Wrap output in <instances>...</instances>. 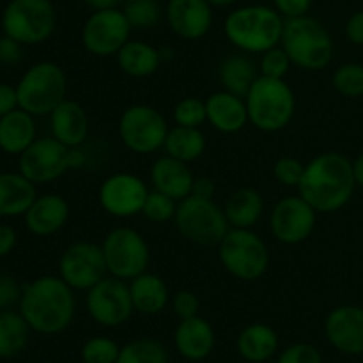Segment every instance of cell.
Returning a JSON list of instances; mask_svg holds the SVG:
<instances>
[{
    "label": "cell",
    "mask_w": 363,
    "mask_h": 363,
    "mask_svg": "<svg viewBox=\"0 0 363 363\" xmlns=\"http://www.w3.org/2000/svg\"><path fill=\"white\" fill-rule=\"evenodd\" d=\"M135 312L144 315L162 314L170 303V291L165 280L156 273L144 272L128 282Z\"/></svg>",
    "instance_id": "d4e9b609"
},
{
    "label": "cell",
    "mask_w": 363,
    "mask_h": 363,
    "mask_svg": "<svg viewBox=\"0 0 363 363\" xmlns=\"http://www.w3.org/2000/svg\"><path fill=\"white\" fill-rule=\"evenodd\" d=\"M87 156L82 151V147H71L69 149V170H78L85 165Z\"/></svg>",
    "instance_id": "f5cc1de1"
},
{
    "label": "cell",
    "mask_w": 363,
    "mask_h": 363,
    "mask_svg": "<svg viewBox=\"0 0 363 363\" xmlns=\"http://www.w3.org/2000/svg\"><path fill=\"white\" fill-rule=\"evenodd\" d=\"M213 7H230L234 4H238L240 0H208Z\"/></svg>",
    "instance_id": "9f6ffc18"
},
{
    "label": "cell",
    "mask_w": 363,
    "mask_h": 363,
    "mask_svg": "<svg viewBox=\"0 0 363 363\" xmlns=\"http://www.w3.org/2000/svg\"><path fill=\"white\" fill-rule=\"evenodd\" d=\"M2 32L23 46L43 45L57 27L52 0H9L0 18Z\"/></svg>",
    "instance_id": "ba28073f"
},
{
    "label": "cell",
    "mask_w": 363,
    "mask_h": 363,
    "mask_svg": "<svg viewBox=\"0 0 363 363\" xmlns=\"http://www.w3.org/2000/svg\"><path fill=\"white\" fill-rule=\"evenodd\" d=\"M85 308L96 325L117 328L130 321L135 312L130 286L126 280L106 275L96 286L85 291Z\"/></svg>",
    "instance_id": "7c38bea8"
},
{
    "label": "cell",
    "mask_w": 363,
    "mask_h": 363,
    "mask_svg": "<svg viewBox=\"0 0 363 363\" xmlns=\"http://www.w3.org/2000/svg\"><path fill=\"white\" fill-rule=\"evenodd\" d=\"M170 307H172L174 314L179 319H188L199 315V308H201V301H199L197 294L194 291H177L172 298H170Z\"/></svg>",
    "instance_id": "7bdbcfd3"
},
{
    "label": "cell",
    "mask_w": 363,
    "mask_h": 363,
    "mask_svg": "<svg viewBox=\"0 0 363 363\" xmlns=\"http://www.w3.org/2000/svg\"><path fill=\"white\" fill-rule=\"evenodd\" d=\"M357 186L353 162L339 151H326L305 163L298 194L318 213L332 215L350 204Z\"/></svg>",
    "instance_id": "6da1fadb"
},
{
    "label": "cell",
    "mask_w": 363,
    "mask_h": 363,
    "mask_svg": "<svg viewBox=\"0 0 363 363\" xmlns=\"http://www.w3.org/2000/svg\"><path fill=\"white\" fill-rule=\"evenodd\" d=\"M286 18L273 6L250 4L240 6L227 14L223 34L238 52L261 55L266 50L280 45Z\"/></svg>",
    "instance_id": "3957f363"
},
{
    "label": "cell",
    "mask_w": 363,
    "mask_h": 363,
    "mask_svg": "<svg viewBox=\"0 0 363 363\" xmlns=\"http://www.w3.org/2000/svg\"><path fill=\"white\" fill-rule=\"evenodd\" d=\"M305 172V163L294 156H282L273 163V177L279 184L287 188H298Z\"/></svg>",
    "instance_id": "60d3db41"
},
{
    "label": "cell",
    "mask_w": 363,
    "mask_h": 363,
    "mask_svg": "<svg viewBox=\"0 0 363 363\" xmlns=\"http://www.w3.org/2000/svg\"><path fill=\"white\" fill-rule=\"evenodd\" d=\"M216 184L211 177L208 176H195L194 188H191V195L201 199H215Z\"/></svg>",
    "instance_id": "f907efd6"
},
{
    "label": "cell",
    "mask_w": 363,
    "mask_h": 363,
    "mask_svg": "<svg viewBox=\"0 0 363 363\" xmlns=\"http://www.w3.org/2000/svg\"><path fill=\"white\" fill-rule=\"evenodd\" d=\"M332 85L340 96L358 99L363 96V64L344 62L333 71Z\"/></svg>",
    "instance_id": "d590c367"
},
{
    "label": "cell",
    "mask_w": 363,
    "mask_h": 363,
    "mask_svg": "<svg viewBox=\"0 0 363 363\" xmlns=\"http://www.w3.org/2000/svg\"><path fill=\"white\" fill-rule=\"evenodd\" d=\"M20 108L34 117H48L67 98V74L53 60L32 64L16 84Z\"/></svg>",
    "instance_id": "8992f818"
},
{
    "label": "cell",
    "mask_w": 363,
    "mask_h": 363,
    "mask_svg": "<svg viewBox=\"0 0 363 363\" xmlns=\"http://www.w3.org/2000/svg\"><path fill=\"white\" fill-rule=\"evenodd\" d=\"M71 216L69 202L59 194H43L35 197L23 215L25 227L38 238H50L66 227Z\"/></svg>",
    "instance_id": "ffe728a7"
},
{
    "label": "cell",
    "mask_w": 363,
    "mask_h": 363,
    "mask_svg": "<svg viewBox=\"0 0 363 363\" xmlns=\"http://www.w3.org/2000/svg\"><path fill=\"white\" fill-rule=\"evenodd\" d=\"M23 48L21 43L4 34L0 38V66H16L23 59Z\"/></svg>",
    "instance_id": "f6af8a7d"
},
{
    "label": "cell",
    "mask_w": 363,
    "mask_h": 363,
    "mask_svg": "<svg viewBox=\"0 0 363 363\" xmlns=\"http://www.w3.org/2000/svg\"><path fill=\"white\" fill-rule=\"evenodd\" d=\"M85 6L91 7L92 11L99 9H113V7H121L124 4V0H82Z\"/></svg>",
    "instance_id": "816d5d0a"
},
{
    "label": "cell",
    "mask_w": 363,
    "mask_h": 363,
    "mask_svg": "<svg viewBox=\"0 0 363 363\" xmlns=\"http://www.w3.org/2000/svg\"><path fill=\"white\" fill-rule=\"evenodd\" d=\"M266 202L259 190L250 186L238 188L227 197L223 213L234 229H254L264 215Z\"/></svg>",
    "instance_id": "4316f807"
},
{
    "label": "cell",
    "mask_w": 363,
    "mask_h": 363,
    "mask_svg": "<svg viewBox=\"0 0 363 363\" xmlns=\"http://www.w3.org/2000/svg\"><path fill=\"white\" fill-rule=\"evenodd\" d=\"M131 30L121 7L92 11L82 27V45L94 57H116L130 41Z\"/></svg>",
    "instance_id": "4fadbf2b"
},
{
    "label": "cell",
    "mask_w": 363,
    "mask_h": 363,
    "mask_svg": "<svg viewBox=\"0 0 363 363\" xmlns=\"http://www.w3.org/2000/svg\"><path fill=\"white\" fill-rule=\"evenodd\" d=\"M248 121L264 133L286 130L296 113V94L286 80L261 77L245 96Z\"/></svg>",
    "instance_id": "5b68a950"
},
{
    "label": "cell",
    "mask_w": 363,
    "mask_h": 363,
    "mask_svg": "<svg viewBox=\"0 0 363 363\" xmlns=\"http://www.w3.org/2000/svg\"><path fill=\"white\" fill-rule=\"evenodd\" d=\"M215 330L208 319L201 315L179 319V325L174 332V346L188 362L206 360L215 350Z\"/></svg>",
    "instance_id": "7402d4cb"
},
{
    "label": "cell",
    "mask_w": 363,
    "mask_h": 363,
    "mask_svg": "<svg viewBox=\"0 0 363 363\" xmlns=\"http://www.w3.org/2000/svg\"><path fill=\"white\" fill-rule=\"evenodd\" d=\"M21 293H23V286H20L13 275L0 273V311H9L20 305Z\"/></svg>",
    "instance_id": "ee69618b"
},
{
    "label": "cell",
    "mask_w": 363,
    "mask_h": 363,
    "mask_svg": "<svg viewBox=\"0 0 363 363\" xmlns=\"http://www.w3.org/2000/svg\"><path fill=\"white\" fill-rule=\"evenodd\" d=\"M172 121L176 126L184 128H201L202 124L208 123V110H206V99L188 98L179 99L172 110Z\"/></svg>",
    "instance_id": "8d00e7d4"
},
{
    "label": "cell",
    "mask_w": 363,
    "mask_h": 363,
    "mask_svg": "<svg viewBox=\"0 0 363 363\" xmlns=\"http://www.w3.org/2000/svg\"><path fill=\"white\" fill-rule=\"evenodd\" d=\"M259 74L268 78H277V80H286L287 73L293 67L289 55L280 45L266 50L264 53L259 55Z\"/></svg>",
    "instance_id": "f35d334b"
},
{
    "label": "cell",
    "mask_w": 363,
    "mask_h": 363,
    "mask_svg": "<svg viewBox=\"0 0 363 363\" xmlns=\"http://www.w3.org/2000/svg\"><path fill=\"white\" fill-rule=\"evenodd\" d=\"M160 57H162V62L172 60L174 59V48H169V46H162V48H160Z\"/></svg>",
    "instance_id": "11a10c76"
},
{
    "label": "cell",
    "mask_w": 363,
    "mask_h": 363,
    "mask_svg": "<svg viewBox=\"0 0 363 363\" xmlns=\"http://www.w3.org/2000/svg\"><path fill=\"white\" fill-rule=\"evenodd\" d=\"M38 138L35 117L16 108L0 117V151L9 156H20Z\"/></svg>",
    "instance_id": "83f0119b"
},
{
    "label": "cell",
    "mask_w": 363,
    "mask_h": 363,
    "mask_svg": "<svg viewBox=\"0 0 363 363\" xmlns=\"http://www.w3.org/2000/svg\"><path fill=\"white\" fill-rule=\"evenodd\" d=\"M116 363H169V353L160 340L144 337L121 347Z\"/></svg>",
    "instance_id": "836d02e7"
},
{
    "label": "cell",
    "mask_w": 363,
    "mask_h": 363,
    "mask_svg": "<svg viewBox=\"0 0 363 363\" xmlns=\"http://www.w3.org/2000/svg\"><path fill=\"white\" fill-rule=\"evenodd\" d=\"M346 39L354 46H363V9L351 14L344 27Z\"/></svg>",
    "instance_id": "7dc6e473"
},
{
    "label": "cell",
    "mask_w": 363,
    "mask_h": 363,
    "mask_svg": "<svg viewBox=\"0 0 363 363\" xmlns=\"http://www.w3.org/2000/svg\"><path fill=\"white\" fill-rule=\"evenodd\" d=\"M218 259L223 269L241 282H255L269 268L268 245L254 229L230 227L218 243Z\"/></svg>",
    "instance_id": "52a82bcc"
},
{
    "label": "cell",
    "mask_w": 363,
    "mask_h": 363,
    "mask_svg": "<svg viewBox=\"0 0 363 363\" xmlns=\"http://www.w3.org/2000/svg\"><path fill=\"white\" fill-rule=\"evenodd\" d=\"M18 307L32 332L57 335L73 323L77 296L59 275H41L25 284Z\"/></svg>",
    "instance_id": "7a4b0ae2"
},
{
    "label": "cell",
    "mask_w": 363,
    "mask_h": 363,
    "mask_svg": "<svg viewBox=\"0 0 363 363\" xmlns=\"http://www.w3.org/2000/svg\"><path fill=\"white\" fill-rule=\"evenodd\" d=\"M257 78L259 66L248 53L238 52L220 60L218 80L223 91L245 98Z\"/></svg>",
    "instance_id": "f1b7e54d"
},
{
    "label": "cell",
    "mask_w": 363,
    "mask_h": 363,
    "mask_svg": "<svg viewBox=\"0 0 363 363\" xmlns=\"http://www.w3.org/2000/svg\"><path fill=\"white\" fill-rule=\"evenodd\" d=\"M174 225L184 240L202 247L218 245L230 229L223 208L216 204L215 199H201L195 195L177 202Z\"/></svg>",
    "instance_id": "9c48e42d"
},
{
    "label": "cell",
    "mask_w": 363,
    "mask_h": 363,
    "mask_svg": "<svg viewBox=\"0 0 363 363\" xmlns=\"http://www.w3.org/2000/svg\"><path fill=\"white\" fill-rule=\"evenodd\" d=\"M165 20L177 38L199 41L211 30L213 6L208 0H169Z\"/></svg>",
    "instance_id": "ac0fdd59"
},
{
    "label": "cell",
    "mask_w": 363,
    "mask_h": 363,
    "mask_svg": "<svg viewBox=\"0 0 363 363\" xmlns=\"http://www.w3.org/2000/svg\"><path fill=\"white\" fill-rule=\"evenodd\" d=\"M206 147H208V140L201 128H184L174 124L165 138L163 151L165 155L190 165L204 155Z\"/></svg>",
    "instance_id": "1f68e13d"
},
{
    "label": "cell",
    "mask_w": 363,
    "mask_h": 363,
    "mask_svg": "<svg viewBox=\"0 0 363 363\" xmlns=\"http://www.w3.org/2000/svg\"><path fill=\"white\" fill-rule=\"evenodd\" d=\"M101 248L108 275L130 282L131 279L147 272L151 248L145 238L133 227H113L103 238Z\"/></svg>",
    "instance_id": "8fae6325"
},
{
    "label": "cell",
    "mask_w": 363,
    "mask_h": 363,
    "mask_svg": "<svg viewBox=\"0 0 363 363\" xmlns=\"http://www.w3.org/2000/svg\"><path fill=\"white\" fill-rule=\"evenodd\" d=\"M238 353L250 363H264L275 357L279 350V335L264 323H252L241 330L236 340Z\"/></svg>",
    "instance_id": "4dcf8cb0"
},
{
    "label": "cell",
    "mask_w": 363,
    "mask_h": 363,
    "mask_svg": "<svg viewBox=\"0 0 363 363\" xmlns=\"http://www.w3.org/2000/svg\"><path fill=\"white\" fill-rule=\"evenodd\" d=\"M273 7L282 14L286 20L308 14L312 7V0H272Z\"/></svg>",
    "instance_id": "bcb514c9"
},
{
    "label": "cell",
    "mask_w": 363,
    "mask_h": 363,
    "mask_svg": "<svg viewBox=\"0 0 363 363\" xmlns=\"http://www.w3.org/2000/svg\"><path fill=\"white\" fill-rule=\"evenodd\" d=\"M149 181H151L152 190L162 191L167 197L181 202L191 195L195 176L188 163L163 155L152 162L151 170H149Z\"/></svg>",
    "instance_id": "44dd1931"
},
{
    "label": "cell",
    "mask_w": 363,
    "mask_h": 363,
    "mask_svg": "<svg viewBox=\"0 0 363 363\" xmlns=\"http://www.w3.org/2000/svg\"><path fill=\"white\" fill-rule=\"evenodd\" d=\"M121 9L133 30H149L156 27L165 14L158 0H124Z\"/></svg>",
    "instance_id": "e575fe53"
},
{
    "label": "cell",
    "mask_w": 363,
    "mask_h": 363,
    "mask_svg": "<svg viewBox=\"0 0 363 363\" xmlns=\"http://www.w3.org/2000/svg\"><path fill=\"white\" fill-rule=\"evenodd\" d=\"M16 108H20L16 85L2 84V82H0V117L7 116V113L13 112V110Z\"/></svg>",
    "instance_id": "c3c4849f"
},
{
    "label": "cell",
    "mask_w": 363,
    "mask_h": 363,
    "mask_svg": "<svg viewBox=\"0 0 363 363\" xmlns=\"http://www.w3.org/2000/svg\"><path fill=\"white\" fill-rule=\"evenodd\" d=\"M18 243V234L9 223H0V259L7 257Z\"/></svg>",
    "instance_id": "681fc988"
},
{
    "label": "cell",
    "mask_w": 363,
    "mask_h": 363,
    "mask_svg": "<svg viewBox=\"0 0 363 363\" xmlns=\"http://www.w3.org/2000/svg\"><path fill=\"white\" fill-rule=\"evenodd\" d=\"M169 130L165 116L145 103H135L124 108L117 123L119 140L135 155H152L163 149Z\"/></svg>",
    "instance_id": "30bf717a"
},
{
    "label": "cell",
    "mask_w": 363,
    "mask_h": 363,
    "mask_svg": "<svg viewBox=\"0 0 363 363\" xmlns=\"http://www.w3.org/2000/svg\"><path fill=\"white\" fill-rule=\"evenodd\" d=\"M176 211L177 202L174 199L167 197L162 191H156L151 188L144 202V208H142V216L152 223H167L170 220L174 222Z\"/></svg>",
    "instance_id": "74e56055"
},
{
    "label": "cell",
    "mask_w": 363,
    "mask_h": 363,
    "mask_svg": "<svg viewBox=\"0 0 363 363\" xmlns=\"http://www.w3.org/2000/svg\"><path fill=\"white\" fill-rule=\"evenodd\" d=\"M50 119V131L60 144L66 147H82L89 138V116L84 106L73 99H64L59 106H55Z\"/></svg>",
    "instance_id": "603a6c76"
},
{
    "label": "cell",
    "mask_w": 363,
    "mask_h": 363,
    "mask_svg": "<svg viewBox=\"0 0 363 363\" xmlns=\"http://www.w3.org/2000/svg\"><path fill=\"white\" fill-rule=\"evenodd\" d=\"M319 213L298 195H289L277 202L269 213V230L282 245H300L312 236Z\"/></svg>",
    "instance_id": "e0dca14e"
},
{
    "label": "cell",
    "mask_w": 363,
    "mask_h": 363,
    "mask_svg": "<svg viewBox=\"0 0 363 363\" xmlns=\"http://www.w3.org/2000/svg\"><path fill=\"white\" fill-rule=\"evenodd\" d=\"M353 172H354V179H357V184L363 188V152H360V155L354 158Z\"/></svg>",
    "instance_id": "db71d44e"
},
{
    "label": "cell",
    "mask_w": 363,
    "mask_h": 363,
    "mask_svg": "<svg viewBox=\"0 0 363 363\" xmlns=\"http://www.w3.org/2000/svg\"><path fill=\"white\" fill-rule=\"evenodd\" d=\"M18 170L35 186L53 183L69 170V147L52 135L38 137L18 156Z\"/></svg>",
    "instance_id": "5bb4252c"
},
{
    "label": "cell",
    "mask_w": 363,
    "mask_h": 363,
    "mask_svg": "<svg viewBox=\"0 0 363 363\" xmlns=\"http://www.w3.org/2000/svg\"><path fill=\"white\" fill-rule=\"evenodd\" d=\"M149 191L151 188L137 174L116 172L99 184L98 202L103 211L113 218H133L142 215Z\"/></svg>",
    "instance_id": "2e32d148"
},
{
    "label": "cell",
    "mask_w": 363,
    "mask_h": 363,
    "mask_svg": "<svg viewBox=\"0 0 363 363\" xmlns=\"http://www.w3.org/2000/svg\"><path fill=\"white\" fill-rule=\"evenodd\" d=\"M30 332L20 311H0V358L7 360L20 354L27 346Z\"/></svg>",
    "instance_id": "d6a6232c"
},
{
    "label": "cell",
    "mask_w": 363,
    "mask_h": 363,
    "mask_svg": "<svg viewBox=\"0 0 363 363\" xmlns=\"http://www.w3.org/2000/svg\"><path fill=\"white\" fill-rule=\"evenodd\" d=\"M38 197V186L23 174L0 172V218L23 216Z\"/></svg>",
    "instance_id": "484cf974"
},
{
    "label": "cell",
    "mask_w": 363,
    "mask_h": 363,
    "mask_svg": "<svg viewBox=\"0 0 363 363\" xmlns=\"http://www.w3.org/2000/svg\"><path fill=\"white\" fill-rule=\"evenodd\" d=\"M277 363H323L321 351L308 342H296L280 353Z\"/></svg>",
    "instance_id": "b9f144b4"
},
{
    "label": "cell",
    "mask_w": 363,
    "mask_h": 363,
    "mask_svg": "<svg viewBox=\"0 0 363 363\" xmlns=\"http://www.w3.org/2000/svg\"><path fill=\"white\" fill-rule=\"evenodd\" d=\"M121 347L110 337H91L82 346V362L84 363H116Z\"/></svg>",
    "instance_id": "ab89813d"
},
{
    "label": "cell",
    "mask_w": 363,
    "mask_h": 363,
    "mask_svg": "<svg viewBox=\"0 0 363 363\" xmlns=\"http://www.w3.org/2000/svg\"><path fill=\"white\" fill-rule=\"evenodd\" d=\"M280 46L287 52L293 66L311 73L328 67L335 52L330 30L311 14L286 20Z\"/></svg>",
    "instance_id": "277c9868"
},
{
    "label": "cell",
    "mask_w": 363,
    "mask_h": 363,
    "mask_svg": "<svg viewBox=\"0 0 363 363\" xmlns=\"http://www.w3.org/2000/svg\"><path fill=\"white\" fill-rule=\"evenodd\" d=\"M117 66L131 78H149L162 66L160 48L140 39H130L116 55Z\"/></svg>",
    "instance_id": "f546056e"
},
{
    "label": "cell",
    "mask_w": 363,
    "mask_h": 363,
    "mask_svg": "<svg viewBox=\"0 0 363 363\" xmlns=\"http://www.w3.org/2000/svg\"><path fill=\"white\" fill-rule=\"evenodd\" d=\"M325 335L330 346L344 354H363V307L340 305L325 319Z\"/></svg>",
    "instance_id": "d6986e66"
},
{
    "label": "cell",
    "mask_w": 363,
    "mask_h": 363,
    "mask_svg": "<svg viewBox=\"0 0 363 363\" xmlns=\"http://www.w3.org/2000/svg\"><path fill=\"white\" fill-rule=\"evenodd\" d=\"M108 275L101 245L74 241L59 259V277L74 291H89Z\"/></svg>",
    "instance_id": "9a60e30c"
},
{
    "label": "cell",
    "mask_w": 363,
    "mask_h": 363,
    "mask_svg": "<svg viewBox=\"0 0 363 363\" xmlns=\"http://www.w3.org/2000/svg\"><path fill=\"white\" fill-rule=\"evenodd\" d=\"M208 123L223 135L240 133L250 121L245 98L227 91H216L206 99Z\"/></svg>",
    "instance_id": "cb8c5ba5"
}]
</instances>
